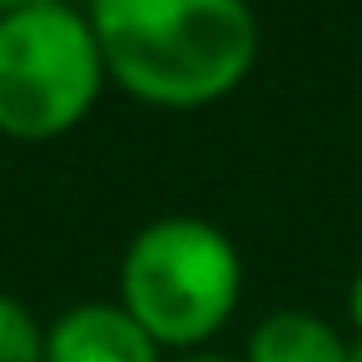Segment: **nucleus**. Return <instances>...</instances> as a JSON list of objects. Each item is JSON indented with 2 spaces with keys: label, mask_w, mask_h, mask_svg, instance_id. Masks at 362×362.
<instances>
[{
  "label": "nucleus",
  "mask_w": 362,
  "mask_h": 362,
  "mask_svg": "<svg viewBox=\"0 0 362 362\" xmlns=\"http://www.w3.org/2000/svg\"><path fill=\"white\" fill-rule=\"evenodd\" d=\"M243 362H352V342L308 308H273L248 332Z\"/></svg>",
  "instance_id": "39448f33"
},
{
  "label": "nucleus",
  "mask_w": 362,
  "mask_h": 362,
  "mask_svg": "<svg viewBox=\"0 0 362 362\" xmlns=\"http://www.w3.org/2000/svg\"><path fill=\"white\" fill-rule=\"evenodd\" d=\"M45 362H159V342L119 303H75L45 327Z\"/></svg>",
  "instance_id": "20e7f679"
},
{
  "label": "nucleus",
  "mask_w": 362,
  "mask_h": 362,
  "mask_svg": "<svg viewBox=\"0 0 362 362\" xmlns=\"http://www.w3.org/2000/svg\"><path fill=\"white\" fill-rule=\"evenodd\" d=\"M0 362H45V327L11 293H0Z\"/></svg>",
  "instance_id": "423d86ee"
},
{
  "label": "nucleus",
  "mask_w": 362,
  "mask_h": 362,
  "mask_svg": "<svg viewBox=\"0 0 362 362\" xmlns=\"http://www.w3.org/2000/svg\"><path fill=\"white\" fill-rule=\"evenodd\" d=\"M105 55L90 16L55 6L0 21V134L6 139H60L70 134L105 90Z\"/></svg>",
  "instance_id": "7ed1b4c3"
},
{
  "label": "nucleus",
  "mask_w": 362,
  "mask_h": 362,
  "mask_svg": "<svg viewBox=\"0 0 362 362\" xmlns=\"http://www.w3.org/2000/svg\"><path fill=\"white\" fill-rule=\"evenodd\" d=\"M179 362H243V357H218V352H189V357H179Z\"/></svg>",
  "instance_id": "1a4fd4ad"
},
{
  "label": "nucleus",
  "mask_w": 362,
  "mask_h": 362,
  "mask_svg": "<svg viewBox=\"0 0 362 362\" xmlns=\"http://www.w3.org/2000/svg\"><path fill=\"white\" fill-rule=\"evenodd\" d=\"M243 298L233 238L194 214L144 223L119 258V308L159 342L194 352L228 327Z\"/></svg>",
  "instance_id": "f03ea898"
},
{
  "label": "nucleus",
  "mask_w": 362,
  "mask_h": 362,
  "mask_svg": "<svg viewBox=\"0 0 362 362\" xmlns=\"http://www.w3.org/2000/svg\"><path fill=\"white\" fill-rule=\"evenodd\" d=\"M85 16L105 75L154 110L218 105L258 65L248 0H90Z\"/></svg>",
  "instance_id": "f257e3e1"
},
{
  "label": "nucleus",
  "mask_w": 362,
  "mask_h": 362,
  "mask_svg": "<svg viewBox=\"0 0 362 362\" xmlns=\"http://www.w3.org/2000/svg\"><path fill=\"white\" fill-rule=\"evenodd\" d=\"M352 362H362V337H352Z\"/></svg>",
  "instance_id": "9d476101"
},
{
  "label": "nucleus",
  "mask_w": 362,
  "mask_h": 362,
  "mask_svg": "<svg viewBox=\"0 0 362 362\" xmlns=\"http://www.w3.org/2000/svg\"><path fill=\"white\" fill-rule=\"evenodd\" d=\"M40 6H55V0H0V21H6V16H25V11H40Z\"/></svg>",
  "instance_id": "6e6552de"
},
{
  "label": "nucleus",
  "mask_w": 362,
  "mask_h": 362,
  "mask_svg": "<svg viewBox=\"0 0 362 362\" xmlns=\"http://www.w3.org/2000/svg\"><path fill=\"white\" fill-rule=\"evenodd\" d=\"M347 322H352V332L362 337V268H357L352 283H347Z\"/></svg>",
  "instance_id": "0eeeda50"
}]
</instances>
